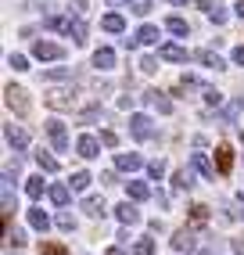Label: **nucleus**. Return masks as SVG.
Returning <instances> with one entry per match:
<instances>
[{
	"label": "nucleus",
	"instance_id": "obj_27",
	"mask_svg": "<svg viewBox=\"0 0 244 255\" xmlns=\"http://www.w3.org/2000/svg\"><path fill=\"white\" fill-rule=\"evenodd\" d=\"M90 173H86V169H79V173H72V191H86V187H90Z\"/></svg>",
	"mask_w": 244,
	"mask_h": 255
},
{
	"label": "nucleus",
	"instance_id": "obj_3",
	"mask_svg": "<svg viewBox=\"0 0 244 255\" xmlns=\"http://www.w3.org/2000/svg\"><path fill=\"white\" fill-rule=\"evenodd\" d=\"M43 101H47V108H54V112H72V108H76V94H72V87H68V90H50Z\"/></svg>",
	"mask_w": 244,
	"mask_h": 255
},
{
	"label": "nucleus",
	"instance_id": "obj_42",
	"mask_svg": "<svg viewBox=\"0 0 244 255\" xmlns=\"http://www.w3.org/2000/svg\"><path fill=\"white\" fill-rule=\"evenodd\" d=\"M208 18H212L216 25H223V22H226V11H223V7H212V11H208Z\"/></svg>",
	"mask_w": 244,
	"mask_h": 255
},
{
	"label": "nucleus",
	"instance_id": "obj_23",
	"mask_svg": "<svg viewBox=\"0 0 244 255\" xmlns=\"http://www.w3.org/2000/svg\"><path fill=\"white\" fill-rule=\"evenodd\" d=\"M68 198H72V191H68L65 183H54V187H50V201H54V205H68Z\"/></svg>",
	"mask_w": 244,
	"mask_h": 255
},
{
	"label": "nucleus",
	"instance_id": "obj_40",
	"mask_svg": "<svg viewBox=\"0 0 244 255\" xmlns=\"http://www.w3.org/2000/svg\"><path fill=\"white\" fill-rule=\"evenodd\" d=\"M68 76H72L68 69H50V72H47V83H54V79H68Z\"/></svg>",
	"mask_w": 244,
	"mask_h": 255
},
{
	"label": "nucleus",
	"instance_id": "obj_47",
	"mask_svg": "<svg viewBox=\"0 0 244 255\" xmlns=\"http://www.w3.org/2000/svg\"><path fill=\"white\" fill-rule=\"evenodd\" d=\"M234 252H237V255H244V241H241V237L234 241Z\"/></svg>",
	"mask_w": 244,
	"mask_h": 255
},
{
	"label": "nucleus",
	"instance_id": "obj_29",
	"mask_svg": "<svg viewBox=\"0 0 244 255\" xmlns=\"http://www.w3.org/2000/svg\"><path fill=\"white\" fill-rule=\"evenodd\" d=\"M40 255H68V248L58 245V241H43V245H40Z\"/></svg>",
	"mask_w": 244,
	"mask_h": 255
},
{
	"label": "nucleus",
	"instance_id": "obj_8",
	"mask_svg": "<svg viewBox=\"0 0 244 255\" xmlns=\"http://www.w3.org/2000/svg\"><path fill=\"white\" fill-rule=\"evenodd\" d=\"M97 147H101V140L90 137V133H83V137L76 140V155L79 158H97Z\"/></svg>",
	"mask_w": 244,
	"mask_h": 255
},
{
	"label": "nucleus",
	"instance_id": "obj_18",
	"mask_svg": "<svg viewBox=\"0 0 244 255\" xmlns=\"http://www.w3.org/2000/svg\"><path fill=\"white\" fill-rule=\"evenodd\" d=\"M190 162H194V169H198V173H201L205 180H216V169L208 165V158H205V151H194V158H190Z\"/></svg>",
	"mask_w": 244,
	"mask_h": 255
},
{
	"label": "nucleus",
	"instance_id": "obj_9",
	"mask_svg": "<svg viewBox=\"0 0 244 255\" xmlns=\"http://www.w3.org/2000/svg\"><path fill=\"white\" fill-rule=\"evenodd\" d=\"M216 169H219L223 176L234 169V147H230V144H219V147H216Z\"/></svg>",
	"mask_w": 244,
	"mask_h": 255
},
{
	"label": "nucleus",
	"instance_id": "obj_19",
	"mask_svg": "<svg viewBox=\"0 0 244 255\" xmlns=\"http://www.w3.org/2000/svg\"><path fill=\"white\" fill-rule=\"evenodd\" d=\"M126 191H129V198H133V201H147V198H151V187H147L144 180H129Z\"/></svg>",
	"mask_w": 244,
	"mask_h": 255
},
{
	"label": "nucleus",
	"instance_id": "obj_44",
	"mask_svg": "<svg viewBox=\"0 0 244 255\" xmlns=\"http://www.w3.org/2000/svg\"><path fill=\"white\" fill-rule=\"evenodd\" d=\"M234 65H241V69H244V43L234 47Z\"/></svg>",
	"mask_w": 244,
	"mask_h": 255
},
{
	"label": "nucleus",
	"instance_id": "obj_26",
	"mask_svg": "<svg viewBox=\"0 0 244 255\" xmlns=\"http://www.w3.org/2000/svg\"><path fill=\"white\" fill-rule=\"evenodd\" d=\"M165 29H169V32H176V36H190V25L180 18V14H172V18L165 22Z\"/></svg>",
	"mask_w": 244,
	"mask_h": 255
},
{
	"label": "nucleus",
	"instance_id": "obj_34",
	"mask_svg": "<svg viewBox=\"0 0 244 255\" xmlns=\"http://www.w3.org/2000/svg\"><path fill=\"white\" fill-rule=\"evenodd\" d=\"M133 14H147L151 7H154V0H129V4H126Z\"/></svg>",
	"mask_w": 244,
	"mask_h": 255
},
{
	"label": "nucleus",
	"instance_id": "obj_24",
	"mask_svg": "<svg viewBox=\"0 0 244 255\" xmlns=\"http://www.w3.org/2000/svg\"><path fill=\"white\" fill-rule=\"evenodd\" d=\"M158 36H162V32L154 29V25H140V32H136V40H140L144 47H151V43H158Z\"/></svg>",
	"mask_w": 244,
	"mask_h": 255
},
{
	"label": "nucleus",
	"instance_id": "obj_12",
	"mask_svg": "<svg viewBox=\"0 0 244 255\" xmlns=\"http://www.w3.org/2000/svg\"><path fill=\"white\" fill-rule=\"evenodd\" d=\"M201 65H205V69H226V65H223V58H219V50H212V47H205V50H198V54H194Z\"/></svg>",
	"mask_w": 244,
	"mask_h": 255
},
{
	"label": "nucleus",
	"instance_id": "obj_37",
	"mask_svg": "<svg viewBox=\"0 0 244 255\" xmlns=\"http://www.w3.org/2000/svg\"><path fill=\"white\" fill-rule=\"evenodd\" d=\"M7 65H11L14 72H25V69H29V61H25L22 54H11V58H7Z\"/></svg>",
	"mask_w": 244,
	"mask_h": 255
},
{
	"label": "nucleus",
	"instance_id": "obj_22",
	"mask_svg": "<svg viewBox=\"0 0 244 255\" xmlns=\"http://www.w3.org/2000/svg\"><path fill=\"white\" fill-rule=\"evenodd\" d=\"M172 187H176V191H190V187H194V176H190V169H176V176H172Z\"/></svg>",
	"mask_w": 244,
	"mask_h": 255
},
{
	"label": "nucleus",
	"instance_id": "obj_4",
	"mask_svg": "<svg viewBox=\"0 0 244 255\" xmlns=\"http://www.w3.org/2000/svg\"><path fill=\"white\" fill-rule=\"evenodd\" d=\"M129 133H133L136 140H151V137H154V123H151V115H144V112L129 115Z\"/></svg>",
	"mask_w": 244,
	"mask_h": 255
},
{
	"label": "nucleus",
	"instance_id": "obj_46",
	"mask_svg": "<svg viewBox=\"0 0 244 255\" xmlns=\"http://www.w3.org/2000/svg\"><path fill=\"white\" fill-rule=\"evenodd\" d=\"M194 4H198L201 11H212V0H194Z\"/></svg>",
	"mask_w": 244,
	"mask_h": 255
},
{
	"label": "nucleus",
	"instance_id": "obj_5",
	"mask_svg": "<svg viewBox=\"0 0 244 255\" xmlns=\"http://www.w3.org/2000/svg\"><path fill=\"white\" fill-rule=\"evenodd\" d=\"M32 54H36L40 61H58V58H65V47L50 43V40H36V43H32Z\"/></svg>",
	"mask_w": 244,
	"mask_h": 255
},
{
	"label": "nucleus",
	"instance_id": "obj_38",
	"mask_svg": "<svg viewBox=\"0 0 244 255\" xmlns=\"http://www.w3.org/2000/svg\"><path fill=\"white\" fill-rule=\"evenodd\" d=\"M154 69H158V58H140V72H154Z\"/></svg>",
	"mask_w": 244,
	"mask_h": 255
},
{
	"label": "nucleus",
	"instance_id": "obj_48",
	"mask_svg": "<svg viewBox=\"0 0 244 255\" xmlns=\"http://www.w3.org/2000/svg\"><path fill=\"white\" fill-rule=\"evenodd\" d=\"M162 4H176V7H187V0H162Z\"/></svg>",
	"mask_w": 244,
	"mask_h": 255
},
{
	"label": "nucleus",
	"instance_id": "obj_35",
	"mask_svg": "<svg viewBox=\"0 0 244 255\" xmlns=\"http://www.w3.org/2000/svg\"><path fill=\"white\" fill-rule=\"evenodd\" d=\"M133 252H136V255H154V237H140Z\"/></svg>",
	"mask_w": 244,
	"mask_h": 255
},
{
	"label": "nucleus",
	"instance_id": "obj_31",
	"mask_svg": "<svg viewBox=\"0 0 244 255\" xmlns=\"http://www.w3.org/2000/svg\"><path fill=\"white\" fill-rule=\"evenodd\" d=\"M147 176H151V180H162V176H165V162H162V158L147 162Z\"/></svg>",
	"mask_w": 244,
	"mask_h": 255
},
{
	"label": "nucleus",
	"instance_id": "obj_32",
	"mask_svg": "<svg viewBox=\"0 0 244 255\" xmlns=\"http://www.w3.org/2000/svg\"><path fill=\"white\" fill-rule=\"evenodd\" d=\"M25 191H29V198H43V176H32L25 183Z\"/></svg>",
	"mask_w": 244,
	"mask_h": 255
},
{
	"label": "nucleus",
	"instance_id": "obj_13",
	"mask_svg": "<svg viewBox=\"0 0 244 255\" xmlns=\"http://www.w3.org/2000/svg\"><path fill=\"white\" fill-rule=\"evenodd\" d=\"M144 105L158 108V112H172V101H169L162 90H147V94H144Z\"/></svg>",
	"mask_w": 244,
	"mask_h": 255
},
{
	"label": "nucleus",
	"instance_id": "obj_14",
	"mask_svg": "<svg viewBox=\"0 0 244 255\" xmlns=\"http://www.w3.org/2000/svg\"><path fill=\"white\" fill-rule=\"evenodd\" d=\"M115 216H119V223H126V227H133V223H140V209H133L129 201H122V205L115 209Z\"/></svg>",
	"mask_w": 244,
	"mask_h": 255
},
{
	"label": "nucleus",
	"instance_id": "obj_41",
	"mask_svg": "<svg viewBox=\"0 0 244 255\" xmlns=\"http://www.w3.org/2000/svg\"><path fill=\"white\" fill-rule=\"evenodd\" d=\"M101 144H104V147H115V144H119V137H115L112 129H104V133H101Z\"/></svg>",
	"mask_w": 244,
	"mask_h": 255
},
{
	"label": "nucleus",
	"instance_id": "obj_39",
	"mask_svg": "<svg viewBox=\"0 0 244 255\" xmlns=\"http://www.w3.org/2000/svg\"><path fill=\"white\" fill-rule=\"evenodd\" d=\"M205 101H208V105H219V101H223V94H219L216 87H205Z\"/></svg>",
	"mask_w": 244,
	"mask_h": 255
},
{
	"label": "nucleus",
	"instance_id": "obj_7",
	"mask_svg": "<svg viewBox=\"0 0 244 255\" xmlns=\"http://www.w3.org/2000/svg\"><path fill=\"white\" fill-rule=\"evenodd\" d=\"M4 137H7V144H11L14 151H25V147H29V133H25L22 126H14V123L4 126Z\"/></svg>",
	"mask_w": 244,
	"mask_h": 255
},
{
	"label": "nucleus",
	"instance_id": "obj_10",
	"mask_svg": "<svg viewBox=\"0 0 244 255\" xmlns=\"http://www.w3.org/2000/svg\"><path fill=\"white\" fill-rule=\"evenodd\" d=\"M172 248H176V252H190V248H194V230L180 227L176 234H172Z\"/></svg>",
	"mask_w": 244,
	"mask_h": 255
},
{
	"label": "nucleus",
	"instance_id": "obj_11",
	"mask_svg": "<svg viewBox=\"0 0 244 255\" xmlns=\"http://www.w3.org/2000/svg\"><path fill=\"white\" fill-rule=\"evenodd\" d=\"M158 58H162V61H187V47H180V43H162V47H158Z\"/></svg>",
	"mask_w": 244,
	"mask_h": 255
},
{
	"label": "nucleus",
	"instance_id": "obj_6",
	"mask_svg": "<svg viewBox=\"0 0 244 255\" xmlns=\"http://www.w3.org/2000/svg\"><path fill=\"white\" fill-rule=\"evenodd\" d=\"M47 137H50V144H54V151H68V133H65V123H54V119H50V123H47Z\"/></svg>",
	"mask_w": 244,
	"mask_h": 255
},
{
	"label": "nucleus",
	"instance_id": "obj_30",
	"mask_svg": "<svg viewBox=\"0 0 244 255\" xmlns=\"http://www.w3.org/2000/svg\"><path fill=\"white\" fill-rule=\"evenodd\" d=\"M4 237H7V245H14V248H25V234H22V230H14L11 223H7V234H4Z\"/></svg>",
	"mask_w": 244,
	"mask_h": 255
},
{
	"label": "nucleus",
	"instance_id": "obj_51",
	"mask_svg": "<svg viewBox=\"0 0 244 255\" xmlns=\"http://www.w3.org/2000/svg\"><path fill=\"white\" fill-rule=\"evenodd\" d=\"M241 212H244V209H241Z\"/></svg>",
	"mask_w": 244,
	"mask_h": 255
},
{
	"label": "nucleus",
	"instance_id": "obj_36",
	"mask_svg": "<svg viewBox=\"0 0 244 255\" xmlns=\"http://www.w3.org/2000/svg\"><path fill=\"white\" fill-rule=\"evenodd\" d=\"M190 219H194V223H205V219H208V205H190Z\"/></svg>",
	"mask_w": 244,
	"mask_h": 255
},
{
	"label": "nucleus",
	"instance_id": "obj_45",
	"mask_svg": "<svg viewBox=\"0 0 244 255\" xmlns=\"http://www.w3.org/2000/svg\"><path fill=\"white\" fill-rule=\"evenodd\" d=\"M234 14H237V18H244V0H237V4H234Z\"/></svg>",
	"mask_w": 244,
	"mask_h": 255
},
{
	"label": "nucleus",
	"instance_id": "obj_16",
	"mask_svg": "<svg viewBox=\"0 0 244 255\" xmlns=\"http://www.w3.org/2000/svg\"><path fill=\"white\" fill-rule=\"evenodd\" d=\"M115 165L122 169V173H133V169H140V165H144V158H140V155H133V151H129V155L122 151V155H115Z\"/></svg>",
	"mask_w": 244,
	"mask_h": 255
},
{
	"label": "nucleus",
	"instance_id": "obj_15",
	"mask_svg": "<svg viewBox=\"0 0 244 255\" xmlns=\"http://www.w3.org/2000/svg\"><path fill=\"white\" fill-rule=\"evenodd\" d=\"M112 65H115V50L112 47H97L94 50V69L104 72V69H112Z\"/></svg>",
	"mask_w": 244,
	"mask_h": 255
},
{
	"label": "nucleus",
	"instance_id": "obj_2",
	"mask_svg": "<svg viewBox=\"0 0 244 255\" xmlns=\"http://www.w3.org/2000/svg\"><path fill=\"white\" fill-rule=\"evenodd\" d=\"M4 105L14 112V115H29V108H32V101H29V90L25 87H4Z\"/></svg>",
	"mask_w": 244,
	"mask_h": 255
},
{
	"label": "nucleus",
	"instance_id": "obj_25",
	"mask_svg": "<svg viewBox=\"0 0 244 255\" xmlns=\"http://www.w3.org/2000/svg\"><path fill=\"white\" fill-rule=\"evenodd\" d=\"M36 165L43 169V173H58V158L47 155V151H36Z\"/></svg>",
	"mask_w": 244,
	"mask_h": 255
},
{
	"label": "nucleus",
	"instance_id": "obj_1",
	"mask_svg": "<svg viewBox=\"0 0 244 255\" xmlns=\"http://www.w3.org/2000/svg\"><path fill=\"white\" fill-rule=\"evenodd\" d=\"M43 25L54 29V32H65V36H72L76 43H86V25L79 18H72V14H50Z\"/></svg>",
	"mask_w": 244,
	"mask_h": 255
},
{
	"label": "nucleus",
	"instance_id": "obj_28",
	"mask_svg": "<svg viewBox=\"0 0 244 255\" xmlns=\"http://www.w3.org/2000/svg\"><path fill=\"white\" fill-rule=\"evenodd\" d=\"M241 108H244V101H241V97H237V101H230V105L223 108V119H226V123H234V119L241 115Z\"/></svg>",
	"mask_w": 244,
	"mask_h": 255
},
{
	"label": "nucleus",
	"instance_id": "obj_33",
	"mask_svg": "<svg viewBox=\"0 0 244 255\" xmlns=\"http://www.w3.org/2000/svg\"><path fill=\"white\" fill-rule=\"evenodd\" d=\"M54 223H58V230H76V216L72 212H58Z\"/></svg>",
	"mask_w": 244,
	"mask_h": 255
},
{
	"label": "nucleus",
	"instance_id": "obj_21",
	"mask_svg": "<svg viewBox=\"0 0 244 255\" xmlns=\"http://www.w3.org/2000/svg\"><path fill=\"white\" fill-rule=\"evenodd\" d=\"M29 227H32V230H47V227H50V216H47L43 209H29Z\"/></svg>",
	"mask_w": 244,
	"mask_h": 255
},
{
	"label": "nucleus",
	"instance_id": "obj_49",
	"mask_svg": "<svg viewBox=\"0 0 244 255\" xmlns=\"http://www.w3.org/2000/svg\"><path fill=\"white\" fill-rule=\"evenodd\" d=\"M104 255H126V252H122V248H108V252H104Z\"/></svg>",
	"mask_w": 244,
	"mask_h": 255
},
{
	"label": "nucleus",
	"instance_id": "obj_20",
	"mask_svg": "<svg viewBox=\"0 0 244 255\" xmlns=\"http://www.w3.org/2000/svg\"><path fill=\"white\" fill-rule=\"evenodd\" d=\"M101 29H108V32H126V18H122V14H104V18H101Z\"/></svg>",
	"mask_w": 244,
	"mask_h": 255
},
{
	"label": "nucleus",
	"instance_id": "obj_17",
	"mask_svg": "<svg viewBox=\"0 0 244 255\" xmlns=\"http://www.w3.org/2000/svg\"><path fill=\"white\" fill-rule=\"evenodd\" d=\"M83 209L90 219H104V212H108V205H104V198H86L83 201Z\"/></svg>",
	"mask_w": 244,
	"mask_h": 255
},
{
	"label": "nucleus",
	"instance_id": "obj_50",
	"mask_svg": "<svg viewBox=\"0 0 244 255\" xmlns=\"http://www.w3.org/2000/svg\"><path fill=\"white\" fill-rule=\"evenodd\" d=\"M241 144H244V133H241Z\"/></svg>",
	"mask_w": 244,
	"mask_h": 255
},
{
	"label": "nucleus",
	"instance_id": "obj_43",
	"mask_svg": "<svg viewBox=\"0 0 244 255\" xmlns=\"http://www.w3.org/2000/svg\"><path fill=\"white\" fill-rule=\"evenodd\" d=\"M68 11H76V14H86V0H72V4H68Z\"/></svg>",
	"mask_w": 244,
	"mask_h": 255
}]
</instances>
